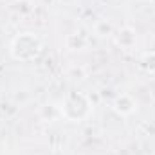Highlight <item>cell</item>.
Listing matches in <instances>:
<instances>
[{
	"label": "cell",
	"mask_w": 155,
	"mask_h": 155,
	"mask_svg": "<svg viewBox=\"0 0 155 155\" xmlns=\"http://www.w3.org/2000/svg\"><path fill=\"white\" fill-rule=\"evenodd\" d=\"M43 51V41L35 33H20L9 43V54L16 61H33Z\"/></svg>",
	"instance_id": "1"
},
{
	"label": "cell",
	"mask_w": 155,
	"mask_h": 155,
	"mask_svg": "<svg viewBox=\"0 0 155 155\" xmlns=\"http://www.w3.org/2000/svg\"><path fill=\"white\" fill-rule=\"evenodd\" d=\"M60 112H61L63 119H67L71 123H79V121H83L90 116L92 101L85 92H78V90L69 92L61 101Z\"/></svg>",
	"instance_id": "2"
},
{
	"label": "cell",
	"mask_w": 155,
	"mask_h": 155,
	"mask_svg": "<svg viewBox=\"0 0 155 155\" xmlns=\"http://www.w3.org/2000/svg\"><path fill=\"white\" fill-rule=\"evenodd\" d=\"M112 110L116 112L117 116L128 117L137 110V101L130 94H117L116 97L112 99Z\"/></svg>",
	"instance_id": "3"
},
{
	"label": "cell",
	"mask_w": 155,
	"mask_h": 155,
	"mask_svg": "<svg viewBox=\"0 0 155 155\" xmlns=\"http://www.w3.org/2000/svg\"><path fill=\"white\" fill-rule=\"evenodd\" d=\"M114 40L121 49H132L137 43V33H135V29L124 25V27H119L114 33Z\"/></svg>",
	"instance_id": "4"
},
{
	"label": "cell",
	"mask_w": 155,
	"mask_h": 155,
	"mask_svg": "<svg viewBox=\"0 0 155 155\" xmlns=\"http://www.w3.org/2000/svg\"><path fill=\"white\" fill-rule=\"evenodd\" d=\"M85 45H87V38L81 33H71L65 38L67 51H81V49H85Z\"/></svg>",
	"instance_id": "5"
},
{
	"label": "cell",
	"mask_w": 155,
	"mask_h": 155,
	"mask_svg": "<svg viewBox=\"0 0 155 155\" xmlns=\"http://www.w3.org/2000/svg\"><path fill=\"white\" fill-rule=\"evenodd\" d=\"M139 67L141 71H144L146 74H155V51L144 52L139 60Z\"/></svg>",
	"instance_id": "6"
}]
</instances>
